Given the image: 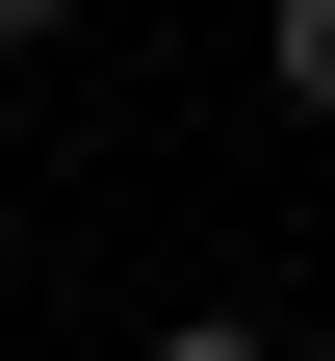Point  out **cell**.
Returning <instances> with one entry per match:
<instances>
[{
	"label": "cell",
	"mask_w": 335,
	"mask_h": 361,
	"mask_svg": "<svg viewBox=\"0 0 335 361\" xmlns=\"http://www.w3.org/2000/svg\"><path fill=\"white\" fill-rule=\"evenodd\" d=\"M52 26H78V0H0V52H52Z\"/></svg>",
	"instance_id": "cell-3"
},
{
	"label": "cell",
	"mask_w": 335,
	"mask_h": 361,
	"mask_svg": "<svg viewBox=\"0 0 335 361\" xmlns=\"http://www.w3.org/2000/svg\"><path fill=\"white\" fill-rule=\"evenodd\" d=\"M258 78H284L310 129H335V0H258Z\"/></svg>",
	"instance_id": "cell-1"
},
{
	"label": "cell",
	"mask_w": 335,
	"mask_h": 361,
	"mask_svg": "<svg viewBox=\"0 0 335 361\" xmlns=\"http://www.w3.org/2000/svg\"><path fill=\"white\" fill-rule=\"evenodd\" d=\"M155 361H284V336H258V310H181V336H155Z\"/></svg>",
	"instance_id": "cell-2"
}]
</instances>
